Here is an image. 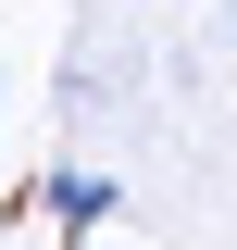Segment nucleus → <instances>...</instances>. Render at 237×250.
I'll return each instance as SVG.
<instances>
[{"mask_svg":"<svg viewBox=\"0 0 237 250\" xmlns=\"http://www.w3.org/2000/svg\"><path fill=\"white\" fill-rule=\"evenodd\" d=\"M38 200H50V225H62V238H88V225L113 213V175H50Z\"/></svg>","mask_w":237,"mask_h":250,"instance_id":"obj_1","label":"nucleus"}]
</instances>
